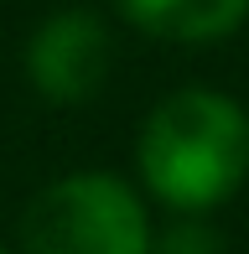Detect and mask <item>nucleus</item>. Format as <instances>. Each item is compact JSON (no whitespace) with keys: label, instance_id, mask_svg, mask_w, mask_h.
<instances>
[{"label":"nucleus","instance_id":"f257e3e1","mask_svg":"<svg viewBox=\"0 0 249 254\" xmlns=\"http://www.w3.org/2000/svg\"><path fill=\"white\" fill-rule=\"evenodd\" d=\"M135 166L172 213H213L249 177V114L218 88H177L145 114Z\"/></svg>","mask_w":249,"mask_h":254},{"label":"nucleus","instance_id":"f03ea898","mask_svg":"<svg viewBox=\"0 0 249 254\" xmlns=\"http://www.w3.org/2000/svg\"><path fill=\"white\" fill-rule=\"evenodd\" d=\"M140 192L115 171H67L21 213V254H151Z\"/></svg>","mask_w":249,"mask_h":254},{"label":"nucleus","instance_id":"7ed1b4c3","mask_svg":"<svg viewBox=\"0 0 249 254\" xmlns=\"http://www.w3.org/2000/svg\"><path fill=\"white\" fill-rule=\"evenodd\" d=\"M115 42L94 10H52L26 42V78L47 104H88L109 83Z\"/></svg>","mask_w":249,"mask_h":254},{"label":"nucleus","instance_id":"20e7f679","mask_svg":"<svg viewBox=\"0 0 249 254\" xmlns=\"http://www.w3.org/2000/svg\"><path fill=\"white\" fill-rule=\"evenodd\" d=\"M140 31L166 42H223L249 21V0H115Z\"/></svg>","mask_w":249,"mask_h":254},{"label":"nucleus","instance_id":"39448f33","mask_svg":"<svg viewBox=\"0 0 249 254\" xmlns=\"http://www.w3.org/2000/svg\"><path fill=\"white\" fill-rule=\"evenodd\" d=\"M151 254H229V244L202 213H182L166 234H151Z\"/></svg>","mask_w":249,"mask_h":254},{"label":"nucleus","instance_id":"423d86ee","mask_svg":"<svg viewBox=\"0 0 249 254\" xmlns=\"http://www.w3.org/2000/svg\"><path fill=\"white\" fill-rule=\"evenodd\" d=\"M0 254H10V249H5V244H0Z\"/></svg>","mask_w":249,"mask_h":254}]
</instances>
